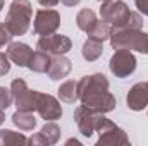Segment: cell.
I'll return each instance as SVG.
<instances>
[{"label": "cell", "instance_id": "17", "mask_svg": "<svg viewBox=\"0 0 148 146\" xmlns=\"http://www.w3.org/2000/svg\"><path fill=\"white\" fill-rule=\"evenodd\" d=\"M57 95H59V100L64 102V103H74L76 100H79V88H77V81L69 79V81H64L59 89H57Z\"/></svg>", "mask_w": 148, "mask_h": 146}, {"label": "cell", "instance_id": "11", "mask_svg": "<svg viewBox=\"0 0 148 146\" xmlns=\"http://www.w3.org/2000/svg\"><path fill=\"white\" fill-rule=\"evenodd\" d=\"M36 112L38 115L47 122V120H57L62 117V107H60V102L48 95V93H36Z\"/></svg>", "mask_w": 148, "mask_h": 146}, {"label": "cell", "instance_id": "19", "mask_svg": "<svg viewBox=\"0 0 148 146\" xmlns=\"http://www.w3.org/2000/svg\"><path fill=\"white\" fill-rule=\"evenodd\" d=\"M12 124L24 132H29L36 127V119L33 115V112H24V110H16V113L12 115Z\"/></svg>", "mask_w": 148, "mask_h": 146}, {"label": "cell", "instance_id": "15", "mask_svg": "<svg viewBox=\"0 0 148 146\" xmlns=\"http://www.w3.org/2000/svg\"><path fill=\"white\" fill-rule=\"evenodd\" d=\"M73 71V62L64 57V55H52V60H50V67H48V77L52 81H59V79H64L67 77Z\"/></svg>", "mask_w": 148, "mask_h": 146}, {"label": "cell", "instance_id": "22", "mask_svg": "<svg viewBox=\"0 0 148 146\" xmlns=\"http://www.w3.org/2000/svg\"><path fill=\"white\" fill-rule=\"evenodd\" d=\"M86 35H88V38H93V40H98V41H105V40H109L110 35H112V26L102 19V21H98Z\"/></svg>", "mask_w": 148, "mask_h": 146}, {"label": "cell", "instance_id": "8", "mask_svg": "<svg viewBox=\"0 0 148 146\" xmlns=\"http://www.w3.org/2000/svg\"><path fill=\"white\" fill-rule=\"evenodd\" d=\"M60 26V14L53 9H40L35 14L33 31L38 36H48L53 35Z\"/></svg>", "mask_w": 148, "mask_h": 146}, {"label": "cell", "instance_id": "4", "mask_svg": "<svg viewBox=\"0 0 148 146\" xmlns=\"http://www.w3.org/2000/svg\"><path fill=\"white\" fill-rule=\"evenodd\" d=\"M98 132V146H117V145H129V138L127 134L124 132V129H121L117 124H114L110 119L100 115L98 119V124H97V131Z\"/></svg>", "mask_w": 148, "mask_h": 146}, {"label": "cell", "instance_id": "12", "mask_svg": "<svg viewBox=\"0 0 148 146\" xmlns=\"http://www.w3.org/2000/svg\"><path fill=\"white\" fill-rule=\"evenodd\" d=\"M60 139V127L53 120H47V124L41 127V131L28 138V145L33 146H52L57 145Z\"/></svg>", "mask_w": 148, "mask_h": 146}, {"label": "cell", "instance_id": "3", "mask_svg": "<svg viewBox=\"0 0 148 146\" xmlns=\"http://www.w3.org/2000/svg\"><path fill=\"white\" fill-rule=\"evenodd\" d=\"M109 40L114 50L127 48L148 55V33L141 29H114Z\"/></svg>", "mask_w": 148, "mask_h": 146}, {"label": "cell", "instance_id": "18", "mask_svg": "<svg viewBox=\"0 0 148 146\" xmlns=\"http://www.w3.org/2000/svg\"><path fill=\"white\" fill-rule=\"evenodd\" d=\"M50 60H52V55H50V53H45V52H41V50H36V52H33V55H31V59H29L28 69H29L31 72L43 74V72L48 71Z\"/></svg>", "mask_w": 148, "mask_h": 146}, {"label": "cell", "instance_id": "33", "mask_svg": "<svg viewBox=\"0 0 148 146\" xmlns=\"http://www.w3.org/2000/svg\"><path fill=\"white\" fill-rule=\"evenodd\" d=\"M97 2H107V0H97Z\"/></svg>", "mask_w": 148, "mask_h": 146}, {"label": "cell", "instance_id": "1", "mask_svg": "<svg viewBox=\"0 0 148 146\" xmlns=\"http://www.w3.org/2000/svg\"><path fill=\"white\" fill-rule=\"evenodd\" d=\"M109 79L100 72L84 76L77 81L81 105H86L98 113H109L115 108V96L109 91Z\"/></svg>", "mask_w": 148, "mask_h": 146}, {"label": "cell", "instance_id": "30", "mask_svg": "<svg viewBox=\"0 0 148 146\" xmlns=\"http://www.w3.org/2000/svg\"><path fill=\"white\" fill-rule=\"evenodd\" d=\"M66 145H81V141H77L76 138H71V139L66 141Z\"/></svg>", "mask_w": 148, "mask_h": 146}, {"label": "cell", "instance_id": "29", "mask_svg": "<svg viewBox=\"0 0 148 146\" xmlns=\"http://www.w3.org/2000/svg\"><path fill=\"white\" fill-rule=\"evenodd\" d=\"M60 2H62L66 7H74V5H77L81 0H60Z\"/></svg>", "mask_w": 148, "mask_h": 146}, {"label": "cell", "instance_id": "31", "mask_svg": "<svg viewBox=\"0 0 148 146\" xmlns=\"http://www.w3.org/2000/svg\"><path fill=\"white\" fill-rule=\"evenodd\" d=\"M3 112H5V110L0 108V126H2L3 122H5V113H3Z\"/></svg>", "mask_w": 148, "mask_h": 146}, {"label": "cell", "instance_id": "16", "mask_svg": "<svg viewBox=\"0 0 148 146\" xmlns=\"http://www.w3.org/2000/svg\"><path fill=\"white\" fill-rule=\"evenodd\" d=\"M103 53V41H98V40H93V38H88L83 46H81V55L84 60L88 62H95L97 59H100Z\"/></svg>", "mask_w": 148, "mask_h": 146}, {"label": "cell", "instance_id": "21", "mask_svg": "<svg viewBox=\"0 0 148 146\" xmlns=\"http://www.w3.org/2000/svg\"><path fill=\"white\" fill-rule=\"evenodd\" d=\"M14 145H28V138L23 132H16L10 129L0 131V146H14Z\"/></svg>", "mask_w": 148, "mask_h": 146}, {"label": "cell", "instance_id": "7", "mask_svg": "<svg viewBox=\"0 0 148 146\" xmlns=\"http://www.w3.org/2000/svg\"><path fill=\"white\" fill-rule=\"evenodd\" d=\"M131 10L127 7V3L124 0H107V2H102V7H100V17L109 23L112 26V29L122 26L126 23V19L129 17Z\"/></svg>", "mask_w": 148, "mask_h": 146}, {"label": "cell", "instance_id": "32", "mask_svg": "<svg viewBox=\"0 0 148 146\" xmlns=\"http://www.w3.org/2000/svg\"><path fill=\"white\" fill-rule=\"evenodd\" d=\"M3 5H5V2H3V0H0V10L3 9Z\"/></svg>", "mask_w": 148, "mask_h": 146}, {"label": "cell", "instance_id": "10", "mask_svg": "<svg viewBox=\"0 0 148 146\" xmlns=\"http://www.w3.org/2000/svg\"><path fill=\"white\" fill-rule=\"evenodd\" d=\"M100 115H103V113H98V112H95L93 108H90L86 105H79L74 110V120L77 124L79 132L84 138H90L97 131V124H98Z\"/></svg>", "mask_w": 148, "mask_h": 146}, {"label": "cell", "instance_id": "23", "mask_svg": "<svg viewBox=\"0 0 148 146\" xmlns=\"http://www.w3.org/2000/svg\"><path fill=\"white\" fill-rule=\"evenodd\" d=\"M141 28H143V17H141V14L131 10V14H129V17L126 19V23H124L122 26L115 28V29H141ZM112 31H114V29H112Z\"/></svg>", "mask_w": 148, "mask_h": 146}, {"label": "cell", "instance_id": "2", "mask_svg": "<svg viewBox=\"0 0 148 146\" xmlns=\"http://www.w3.org/2000/svg\"><path fill=\"white\" fill-rule=\"evenodd\" d=\"M31 17H33V7L29 0H12L3 24L10 31L12 36H23L28 33L31 26Z\"/></svg>", "mask_w": 148, "mask_h": 146}, {"label": "cell", "instance_id": "13", "mask_svg": "<svg viewBox=\"0 0 148 146\" xmlns=\"http://www.w3.org/2000/svg\"><path fill=\"white\" fill-rule=\"evenodd\" d=\"M126 103L127 108L140 112V110L148 107V81L147 83H136L134 86H131V89L127 91L126 96Z\"/></svg>", "mask_w": 148, "mask_h": 146}, {"label": "cell", "instance_id": "6", "mask_svg": "<svg viewBox=\"0 0 148 146\" xmlns=\"http://www.w3.org/2000/svg\"><path fill=\"white\" fill-rule=\"evenodd\" d=\"M10 91L14 98V105L17 110L24 112H36V93L35 89H29L24 79H14L10 83Z\"/></svg>", "mask_w": 148, "mask_h": 146}, {"label": "cell", "instance_id": "5", "mask_svg": "<svg viewBox=\"0 0 148 146\" xmlns=\"http://www.w3.org/2000/svg\"><path fill=\"white\" fill-rule=\"evenodd\" d=\"M136 57L131 50L127 48H119L114 52V55L109 60V69L110 72L119 77V79H124V77H129L131 74L136 71Z\"/></svg>", "mask_w": 148, "mask_h": 146}, {"label": "cell", "instance_id": "27", "mask_svg": "<svg viewBox=\"0 0 148 146\" xmlns=\"http://www.w3.org/2000/svg\"><path fill=\"white\" fill-rule=\"evenodd\" d=\"M134 5L140 10V14L148 16V0H134Z\"/></svg>", "mask_w": 148, "mask_h": 146}, {"label": "cell", "instance_id": "25", "mask_svg": "<svg viewBox=\"0 0 148 146\" xmlns=\"http://www.w3.org/2000/svg\"><path fill=\"white\" fill-rule=\"evenodd\" d=\"M10 41H12V35H10V31L7 29V26H5L3 23H0V48L5 46V45H9Z\"/></svg>", "mask_w": 148, "mask_h": 146}, {"label": "cell", "instance_id": "14", "mask_svg": "<svg viewBox=\"0 0 148 146\" xmlns=\"http://www.w3.org/2000/svg\"><path fill=\"white\" fill-rule=\"evenodd\" d=\"M7 55H9L12 64H16L19 67H28L29 59L33 55V50L29 45H26L23 41H10L7 46Z\"/></svg>", "mask_w": 148, "mask_h": 146}, {"label": "cell", "instance_id": "20", "mask_svg": "<svg viewBox=\"0 0 148 146\" xmlns=\"http://www.w3.org/2000/svg\"><path fill=\"white\" fill-rule=\"evenodd\" d=\"M98 23V17H97V14L91 10V9H81L79 12H77V16H76V24H77V28L81 29V31H84V33H88L95 24Z\"/></svg>", "mask_w": 148, "mask_h": 146}, {"label": "cell", "instance_id": "9", "mask_svg": "<svg viewBox=\"0 0 148 146\" xmlns=\"http://www.w3.org/2000/svg\"><path fill=\"white\" fill-rule=\"evenodd\" d=\"M36 48L45 52V53H50V55H66L73 48V41L66 35L53 33V35H48V36H40Z\"/></svg>", "mask_w": 148, "mask_h": 146}, {"label": "cell", "instance_id": "28", "mask_svg": "<svg viewBox=\"0 0 148 146\" xmlns=\"http://www.w3.org/2000/svg\"><path fill=\"white\" fill-rule=\"evenodd\" d=\"M59 2H60V0H38V3H40L41 7H45V9H53V7L59 5Z\"/></svg>", "mask_w": 148, "mask_h": 146}, {"label": "cell", "instance_id": "24", "mask_svg": "<svg viewBox=\"0 0 148 146\" xmlns=\"http://www.w3.org/2000/svg\"><path fill=\"white\" fill-rule=\"evenodd\" d=\"M12 102H14V98H12V91L7 89V88H3V86H0V108L7 110L10 105H12Z\"/></svg>", "mask_w": 148, "mask_h": 146}, {"label": "cell", "instance_id": "26", "mask_svg": "<svg viewBox=\"0 0 148 146\" xmlns=\"http://www.w3.org/2000/svg\"><path fill=\"white\" fill-rule=\"evenodd\" d=\"M9 72H10V59L7 53L0 52V76H5Z\"/></svg>", "mask_w": 148, "mask_h": 146}]
</instances>
